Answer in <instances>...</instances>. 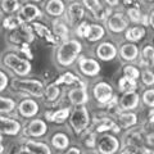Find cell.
Masks as SVG:
<instances>
[{
    "label": "cell",
    "instance_id": "28",
    "mask_svg": "<svg viewBox=\"0 0 154 154\" xmlns=\"http://www.w3.org/2000/svg\"><path fill=\"white\" fill-rule=\"evenodd\" d=\"M105 33V30L100 26V25H90V32H89V36L86 37L90 42H95L100 40Z\"/></svg>",
    "mask_w": 154,
    "mask_h": 154
},
{
    "label": "cell",
    "instance_id": "21",
    "mask_svg": "<svg viewBox=\"0 0 154 154\" xmlns=\"http://www.w3.org/2000/svg\"><path fill=\"white\" fill-rule=\"evenodd\" d=\"M117 118H118V123L119 126L123 127V128H128V127H132L137 123V117L135 113L131 112H122V113H118L117 114Z\"/></svg>",
    "mask_w": 154,
    "mask_h": 154
},
{
    "label": "cell",
    "instance_id": "5",
    "mask_svg": "<svg viewBox=\"0 0 154 154\" xmlns=\"http://www.w3.org/2000/svg\"><path fill=\"white\" fill-rule=\"evenodd\" d=\"M93 94L95 100L99 104H109L113 99V89L108 82L100 81L93 88Z\"/></svg>",
    "mask_w": 154,
    "mask_h": 154
},
{
    "label": "cell",
    "instance_id": "10",
    "mask_svg": "<svg viewBox=\"0 0 154 154\" xmlns=\"http://www.w3.org/2000/svg\"><path fill=\"white\" fill-rule=\"evenodd\" d=\"M68 99L71 104L76 105V107H81V105H85L89 100V95L86 88L84 85H81L80 88H73L68 91Z\"/></svg>",
    "mask_w": 154,
    "mask_h": 154
},
{
    "label": "cell",
    "instance_id": "26",
    "mask_svg": "<svg viewBox=\"0 0 154 154\" xmlns=\"http://www.w3.org/2000/svg\"><path fill=\"white\" fill-rule=\"evenodd\" d=\"M144 35H145V28L141 27V26L131 27L126 31V38L128 41H132V42L141 40L144 37Z\"/></svg>",
    "mask_w": 154,
    "mask_h": 154
},
{
    "label": "cell",
    "instance_id": "9",
    "mask_svg": "<svg viewBox=\"0 0 154 154\" xmlns=\"http://www.w3.org/2000/svg\"><path fill=\"white\" fill-rule=\"evenodd\" d=\"M0 127H2V134L9 135V136H16L21 132L22 126L17 119L9 118V117H0Z\"/></svg>",
    "mask_w": 154,
    "mask_h": 154
},
{
    "label": "cell",
    "instance_id": "17",
    "mask_svg": "<svg viewBox=\"0 0 154 154\" xmlns=\"http://www.w3.org/2000/svg\"><path fill=\"white\" fill-rule=\"evenodd\" d=\"M23 149L30 154H51L50 148L45 143L35 141V140H27Z\"/></svg>",
    "mask_w": 154,
    "mask_h": 154
},
{
    "label": "cell",
    "instance_id": "45",
    "mask_svg": "<svg viewBox=\"0 0 154 154\" xmlns=\"http://www.w3.org/2000/svg\"><path fill=\"white\" fill-rule=\"evenodd\" d=\"M118 2L119 0H105V3H107L108 5H110V7H116L118 4Z\"/></svg>",
    "mask_w": 154,
    "mask_h": 154
},
{
    "label": "cell",
    "instance_id": "33",
    "mask_svg": "<svg viewBox=\"0 0 154 154\" xmlns=\"http://www.w3.org/2000/svg\"><path fill=\"white\" fill-rule=\"evenodd\" d=\"M75 82H79V79H77L75 75H72V73H69V72H67V73H64V75L60 76L59 80L55 81V85H59V84L72 85V84H75Z\"/></svg>",
    "mask_w": 154,
    "mask_h": 154
},
{
    "label": "cell",
    "instance_id": "37",
    "mask_svg": "<svg viewBox=\"0 0 154 154\" xmlns=\"http://www.w3.org/2000/svg\"><path fill=\"white\" fill-rule=\"evenodd\" d=\"M141 80H143V82L144 85H146V86H153L154 85V73L152 71H149V69H145L141 73Z\"/></svg>",
    "mask_w": 154,
    "mask_h": 154
},
{
    "label": "cell",
    "instance_id": "18",
    "mask_svg": "<svg viewBox=\"0 0 154 154\" xmlns=\"http://www.w3.org/2000/svg\"><path fill=\"white\" fill-rule=\"evenodd\" d=\"M119 55L123 60L127 62H132L139 57V48L132 44V42H127V44H123L119 49Z\"/></svg>",
    "mask_w": 154,
    "mask_h": 154
},
{
    "label": "cell",
    "instance_id": "30",
    "mask_svg": "<svg viewBox=\"0 0 154 154\" xmlns=\"http://www.w3.org/2000/svg\"><path fill=\"white\" fill-rule=\"evenodd\" d=\"M60 95V90L58 88V85L55 84H51L49 86H46L45 89V98L48 102H55V100L59 98Z\"/></svg>",
    "mask_w": 154,
    "mask_h": 154
},
{
    "label": "cell",
    "instance_id": "50",
    "mask_svg": "<svg viewBox=\"0 0 154 154\" xmlns=\"http://www.w3.org/2000/svg\"><path fill=\"white\" fill-rule=\"evenodd\" d=\"M148 2H154V0H148Z\"/></svg>",
    "mask_w": 154,
    "mask_h": 154
},
{
    "label": "cell",
    "instance_id": "4",
    "mask_svg": "<svg viewBox=\"0 0 154 154\" xmlns=\"http://www.w3.org/2000/svg\"><path fill=\"white\" fill-rule=\"evenodd\" d=\"M69 123L76 134L84 132L85 130L89 127V123H90V116L88 112V108H86L85 105L75 108L73 112L71 113Z\"/></svg>",
    "mask_w": 154,
    "mask_h": 154
},
{
    "label": "cell",
    "instance_id": "48",
    "mask_svg": "<svg viewBox=\"0 0 154 154\" xmlns=\"http://www.w3.org/2000/svg\"><path fill=\"white\" fill-rule=\"evenodd\" d=\"M149 123H150V125H152V127L154 128V117H150V118H149Z\"/></svg>",
    "mask_w": 154,
    "mask_h": 154
},
{
    "label": "cell",
    "instance_id": "36",
    "mask_svg": "<svg viewBox=\"0 0 154 154\" xmlns=\"http://www.w3.org/2000/svg\"><path fill=\"white\" fill-rule=\"evenodd\" d=\"M123 73L126 77H130V79H132L135 81H136L139 79V76H140V72H139V69L135 66H126L123 68Z\"/></svg>",
    "mask_w": 154,
    "mask_h": 154
},
{
    "label": "cell",
    "instance_id": "46",
    "mask_svg": "<svg viewBox=\"0 0 154 154\" xmlns=\"http://www.w3.org/2000/svg\"><path fill=\"white\" fill-rule=\"evenodd\" d=\"M149 23H150V26L154 28V9L150 13V16H149Z\"/></svg>",
    "mask_w": 154,
    "mask_h": 154
},
{
    "label": "cell",
    "instance_id": "39",
    "mask_svg": "<svg viewBox=\"0 0 154 154\" xmlns=\"http://www.w3.org/2000/svg\"><path fill=\"white\" fill-rule=\"evenodd\" d=\"M96 144H98V141H96L95 134L89 132L85 137V146H88L89 149H94V148H96Z\"/></svg>",
    "mask_w": 154,
    "mask_h": 154
},
{
    "label": "cell",
    "instance_id": "8",
    "mask_svg": "<svg viewBox=\"0 0 154 154\" xmlns=\"http://www.w3.org/2000/svg\"><path fill=\"white\" fill-rule=\"evenodd\" d=\"M107 26H108V28L112 32L119 33V32H122V31H125L127 28V26H128V19L121 12L113 13L112 16L109 17V19H108Z\"/></svg>",
    "mask_w": 154,
    "mask_h": 154
},
{
    "label": "cell",
    "instance_id": "34",
    "mask_svg": "<svg viewBox=\"0 0 154 154\" xmlns=\"http://www.w3.org/2000/svg\"><path fill=\"white\" fill-rule=\"evenodd\" d=\"M141 54H143V58L148 62L149 64L154 66V48H153V46L146 45V46L143 49Z\"/></svg>",
    "mask_w": 154,
    "mask_h": 154
},
{
    "label": "cell",
    "instance_id": "7",
    "mask_svg": "<svg viewBox=\"0 0 154 154\" xmlns=\"http://www.w3.org/2000/svg\"><path fill=\"white\" fill-rule=\"evenodd\" d=\"M79 68L82 75L89 76V77H95L100 72V64L95 59L81 57L79 59Z\"/></svg>",
    "mask_w": 154,
    "mask_h": 154
},
{
    "label": "cell",
    "instance_id": "25",
    "mask_svg": "<svg viewBox=\"0 0 154 154\" xmlns=\"http://www.w3.org/2000/svg\"><path fill=\"white\" fill-rule=\"evenodd\" d=\"M53 30H54V33L57 36H59L63 41H67V38H68V35H69V31H68V27L64 22L59 21V19H57V21L53 22Z\"/></svg>",
    "mask_w": 154,
    "mask_h": 154
},
{
    "label": "cell",
    "instance_id": "31",
    "mask_svg": "<svg viewBox=\"0 0 154 154\" xmlns=\"http://www.w3.org/2000/svg\"><path fill=\"white\" fill-rule=\"evenodd\" d=\"M2 11L5 13H16L19 11V0H2Z\"/></svg>",
    "mask_w": 154,
    "mask_h": 154
},
{
    "label": "cell",
    "instance_id": "15",
    "mask_svg": "<svg viewBox=\"0 0 154 154\" xmlns=\"http://www.w3.org/2000/svg\"><path fill=\"white\" fill-rule=\"evenodd\" d=\"M46 130H48V126H46L45 121H42L40 118H36V119H32V121L28 123L27 135H30L32 137H40L46 134Z\"/></svg>",
    "mask_w": 154,
    "mask_h": 154
},
{
    "label": "cell",
    "instance_id": "41",
    "mask_svg": "<svg viewBox=\"0 0 154 154\" xmlns=\"http://www.w3.org/2000/svg\"><path fill=\"white\" fill-rule=\"evenodd\" d=\"M33 26H35V30H36L38 33H40L41 36L48 37V38H49V40H53L51 36H50V33H49V31H48L46 28H45L44 26H42V25H38V23H35V25H33Z\"/></svg>",
    "mask_w": 154,
    "mask_h": 154
},
{
    "label": "cell",
    "instance_id": "35",
    "mask_svg": "<svg viewBox=\"0 0 154 154\" xmlns=\"http://www.w3.org/2000/svg\"><path fill=\"white\" fill-rule=\"evenodd\" d=\"M141 98H143L144 104L150 108H154V89H149L146 91H144Z\"/></svg>",
    "mask_w": 154,
    "mask_h": 154
},
{
    "label": "cell",
    "instance_id": "20",
    "mask_svg": "<svg viewBox=\"0 0 154 154\" xmlns=\"http://www.w3.org/2000/svg\"><path fill=\"white\" fill-rule=\"evenodd\" d=\"M45 11L49 16L59 17L66 12V5L63 0H49L45 5Z\"/></svg>",
    "mask_w": 154,
    "mask_h": 154
},
{
    "label": "cell",
    "instance_id": "42",
    "mask_svg": "<svg viewBox=\"0 0 154 154\" xmlns=\"http://www.w3.org/2000/svg\"><path fill=\"white\" fill-rule=\"evenodd\" d=\"M7 85H8V76L4 73V71L0 72V90H4L7 88Z\"/></svg>",
    "mask_w": 154,
    "mask_h": 154
},
{
    "label": "cell",
    "instance_id": "47",
    "mask_svg": "<svg viewBox=\"0 0 154 154\" xmlns=\"http://www.w3.org/2000/svg\"><path fill=\"white\" fill-rule=\"evenodd\" d=\"M150 117H154V108H152L150 110H149V118Z\"/></svg>",
    "mask_w": 154,
    "mask_h": 154
},
{
    "label": "cell",
    "instance_id": "24",
    "mask_svg": "<svg viewBox=\"0 0 154 154\" xmlns=\"http://www.w3.org/2000/svg\"><path fill=\"white\" fill-rule=\"evenodd\" d=\"M69 116V109L68 108H63V109H59L57 112H46L45 113V117L49 119L51 122H55V123H62L64 122Z\"/></svg>",
    "mask_w": 154,
    "mask_h": 154
},
{
    "label": "cell",
    "instance_id": "44",
    "mask_svg": "<svg viewBox=\"0 0 154 154\" xmlns=\"http://www.w3.org/2000/svg\"><path fill=\"white\" fill-rule=\"evenodd\" d=\"M119 154H137V150H136V148H126V150H123Z\"/></svg>",
    "mask_w": 154,
    "mask_h": 154
},
{
    "label": "cell",
    "instance_id": "11",
    "mask_svg": "<svg viewBox=\"0 0 154 154\" xmlns=\"http://www.w3.org/2000/svg\"><path fill=\"white\" fill-rule=\"evenodd\" d=\"M96 55H98L99 59H102L104 62L113 60L117 57V48H116L114 44H112L109 41L102 42V44L96 48Z\"/></svg>",
    "mask_w": 154,
    "mask_h": 154
},
{
    "label": "cell",
    "instance_id": "6",
    "mask_svg": "<svg viewBox=\"0 0 154 154\" xmlns=\"http://www.w3.org/2000/svg\"><path fill=\"white\" fill-rule=\"evenodd\" d=\"M96 148L100 154H114L119 149V141L113 135H103L98 140Z\"/></svg>",
    "mask_w": 154,
    "mask_h": 154
},
{
    "label": "cell",
    "instance_id": "12",
    "mask_svg": "<svg viewBox=\"0 0 154 154\" xmlns=\"http://www.w3.org/2000/svg\"><path fill=\"white\" fill-rule=\"evenodd\" d=\"M40 16H41V11L36 5H33V4H25L19 9V13H18V17L22 21V23L32 22Z\"/></svg>",
    "mask_w": 154,
    "mask_h": 154
},
{
    "label": "cell",
    "instance_id": "43",
    "mask_svg": "<svg viewBox=\"0 0 154 154\" xmlns=\"http://www.w3.org/2000/svg\"><path fill=\"white\" fill-rule=\"evenodd\" d=\"M64 154H81V150H80L79 148H76V146H72V148H69Z\"/></svg>",
    "mask_w": 154,
    "mask_h": 154
},
{
    "label": "cell",
    "instance_id": "19",
    "mask_svg": "<svg viewBox=\"0 0 154 154\" xmlns=\"http://www.w3.org/2000/svg\"><path fill=\"white\" fill-rule=\"evenodd\" d=\"M82 4L89 9V11L94 14V17L96 19H100V21H103L105 19V16H107V13L103 9V7L100 5V2L99 0H82Z\"/></svg>",
    "mask_w": 154,
    "mask_h": 154
},
{
    "label": "cell",
    "instance_id": "49",
    "mask_svg": "<svg viewBox=\"0 0 154 154\" xmlns=\"http://www.w3.org/2000/svg\"><path fill=\"white\" fill-rule=\"evenodd\" d=\"M31 2H41V0H31Z\"/></svg>",
    "mask_w": 154,
    "mask_h": 154
},
{
    "label": "cell",
    "instance_id": "38",
    "mask_svg": "<svg viewBox=\"0 0 154 154\" xmlns=\"http://www.w3.org/2000/svg\"><path fill=\"white\" fill-rule=\"evenodd\" d=\"M77 35H79L80 37H88L89 36V32H90V25H88L86 22L81 23V25L77 26Z\"/></svg>",
    "mask_w": 154,
    "mask_h": 154
},
{
    "label": "cell",
    "instance_id": "16",
    "mask_svg": "<svg viewBox=\"0 0 154 154\" xmlns=\"http://www.w3.org/2000/svg\"><path fill=\"white\" fill-rule=\"evenodd\" d=\"M139 105V95L135 91L125 93L119 100V108L122 110H132Z\"/></svg>",
    "mask_w": 154,
    "mask_h": 154
},
{
    "label": "cell",
    "instance_id": "13",
    "mask_svg": "<svg viewBox=\"0 0 154 154\" xmlns=\"http://www.w3.org/2000/svg\"><path fill=\"white\" fill-rule=\"evenodd\" d=\"M85 5L81 4L80 2H72L68 9H67V14H68V19L71 22V25H77L81 19L84 18V14H85Z\"/></svg>",
    "mask_w": 154,
    "mask_h": 154
},
{
    "label": "cell",
    "instance_id": "29",
    "mask_svg": "<svg viewBox=\"0 0 154 154\" xmlns=\"http://www.w3.org/2000/svg\"><path fill=\"white\" fill-rule=\"evenodd\" d=\"M16 108V102L12 98H7V96H2L0 98V110H2V114L4 116V113L8 114L13 112V109Z\"/></svg>",
    "mask_w": 154,
    "mask_h": 154
},
{
    "label": "cell",
    "instance_id": "27",
    "mask_svg": "<svg viewBox=\"0 0 154 154\" xmlns=\"http://www.w3.org/2000/svg\"><path fill=\"white\" fill-rule=\"evenodd\" d=\"M118 86H119V90H121L123 94L125 93H130V91H135L136 88H137L136 81L130 79V77H126V76H123L122 79L118 81Z\"/></svg>",
    "mask_w": 154,
    "mask_h": 154
},
{
    "label": "cell",
    "instance_id": "40",
    "mask_svg": "<svg viewBox=\"0 0 154 154\" xmlns=\"http://www.w3.org/2000/svg\"><path fill=\"white\" fill-rule=\"evenodd\" d=\"M127 14H128V18L131 19L132 22H135V23L140 22L143 19V16L140 14V12H139V9H136V8H130Z\"/></svg>",
    "mask_w": 154,
    "mask_h": 154
},
{
    "label": "cell",
    "instance_id": "32",
    "mask_svg": "<svg viewBox=\"0 0 154 154\" xmlns=\"http://www.w3.org/2000/svg\"><path fill=\"white\" fill-rule=\"evenodd\" d=\"M23 23L22 21L19 19V17L17 16H9L7 17L5 19H4V22H3V26L4 28H8V30H14V28H17L18 26H22Z\"/></svg>",
    "mask_w": 154,
    "mask_h": 154
},
{
    "label": "cell",
    "instance_id": "1",
    "mask_svg": "<svg viewBox=\"0 0 154 154\" xmlns=\"http://www.w3.org/2000/svg\"><path fill=\"white\" fill-rule=\"evenodd\" d=\"M82 50V44L79 40H67L60 44L57 50V62L62 67H68L75 63L77 57Z\"/></svg>",
    "mask_w": 154,
    "mask_h": 154
},
{
    "label": "cell",
    "instance_id": "14",
    "mask_svg": "<svg viewBox=\"0 0 154 154\" xmlns=\"http://www.w3.org/2000/svg\"><path fill=\"white\" fill-rule=\"evenodd\" d=\"M18 112L25 118L35 117V116L38 113V104L32 99H25L19 103Z\"/></svg>",
    "mask_w": 154,
    "mask_h": 154
},
{
    "label": "cell",
    "instance_id": "2",
    "mask_svg": "<svg viewBox=\"0 0 154 154\" xmlns=\"http://www.w3.org/2000/svg\"><path fill=\"white\" fill-rule=\"evenodd\" d=\"M3 63L19 77H26L31 72V63L17 55L16 53H7L3 57Z\"/></svg>",
    "mask_w": 154,
    "mask_h": 154
},
{
    "label": "cell",
    "instance_id": "23",
    "mask_svg": "<svg viewBox=\"0 0 154 154\" xmlns=\"http://www.w3.org/2000/svg\"><path fill=\"white\" fill-rule=\"evenodd\" d=\"M51 145L54 146L58 150H63V149H67V146L69 145V139L66 134L63 132H57L51 136Z\"/></svg>",
    "mask_w": 154,
    "mask_h": 154
},
{
    "label": "cell",
    "instance_id": "22",
    "mask_svg": "<svg viewBox=\"0 0 154 154\" xmlns=\"http://www.w3.org/2000/svg\"><path fill=\"white\" fill-rule=\"evenodd\" d=\"M95 131L96 132H104V131H109V130H113V131H119V128L117 127L112 119L109 118H99V119H95Z\"/></svg>",
    "mask_w": 154,
    "mask_h": 154
},
{
    "label": "cell",
    "instance_id": "3",
    "mask_svg": "<svg viewBox=\"0 0 154 154\" xmlns=\"http://www.w3.org/2000/svg\"><path fill=\"white\" fill-rule=\"evenodd\" d=\"M12 86L14 90L23 91V93H27L32 96H36V98H41L45 95V88L38 80L14 79L12 81Z\"/></svg>",
    "mask_w": 154,
    "mask_h": 154
}]
</instances>
